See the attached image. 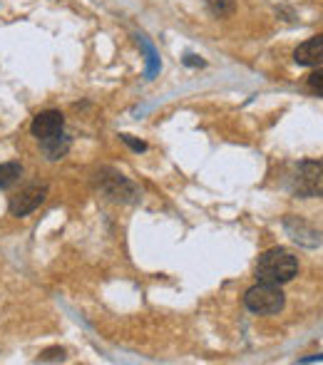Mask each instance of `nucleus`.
<instances>
[{
    "mask_svg": "<svg viewBox=\"0 0 323 365\" xmlns=\"http://www.w3.org/2000/svg\"><path fill=\"white\" fill-rule=\"evenodd\" d=\"M23 177V164L20 162H5L0 164V189L13 187L18 179Z\"/></svg>",
    "mask_w": 323,
    "mask_h": 365,
    "instance_id": "nucleus-8",
    "label": "nucleus"
},
{
    "mask_svg": "<svg viewBox=\"0 0 323 365\" xmlns=\"http://www.w3.org/2000/svg\"><path fill=\"white\" fill-rule=\"evenodd\" d=\"M306 85H309V90H311V92H316L319 97H323V68H316L314 73L309 75Z\"/></svg>",
    "mask_w": 323,
    "mask_h": 365,
    "instance_id": "nucleus-10",
    "label": "nucleus"
},
{
    "mask_svg": "<svg viewBox=\"0 0 323 365\" xmlns=\"http://www.w3.org/2000/svg\"><path fill=\"white\" fill-rule=\"evenodd\" d=\"M38 361H43V363L45 361H65V351L63 348H50V351H45Z\"/></svg>",
    "mask_w": 323,
    "mask_h": 365,
    "instance_id": "nucleus-11",
    "label": "nucleus"
},
{
    "mask_svg": "<svg viewBox=\"0 0 323 365\" xmlns=\"http://www.w3.org/2000/svg\"><path fill=\"white\" fill-rule=\"evenodd\" d=\"M286 296L281 291V286L276 284H264L259 281L256 286H251L249 291L244 293V306L249 308L256 316H274L284 308Z\"/></svg>",
    "mask_w": 323,
    "mask_h": 365,
    "instance_id": "nucleus-2",
    "label": "nucleus"
},
{
    "mask_svg": "<svg viewBox=\"0 0 323 365\" xmlns=\"http://www.w3.org/2000/svg\"><path fill=\"white\" fill-rule=\"evenodd\" d=\"M296 274H299V261L286 249L266 251L264 256H259V264H256V279L264 284H289Z\"/></svg>",
    "mask_w": 323,
    "mask_h": 365,
    "instance_id": "nucleus-1",
    "label": "nucleus"
},
{
    "mask_svg": "<svg viewBox=\"0 0 323 365\" xmlns=\"http://www.w3.org/2000/svg\"><path fill=\"white\" fill-rule=\"evenodd\" d=\"M45 199H48V184H30V187L20 189L15 197H10V214L18 219L28 217V214H33Z\"/></svg>",
    "mask_w": 323,
    "mask_h": 365,
    "instance_id": "nucleus-4",
    "label": "nucleus"
},
{
    "mask_svg": "<svg viewBox=\"0 0 323 365\" xmlns=\"http://www.w3.org/2000/svg\"><path fill=\"white\" fill-rule=\"evenodd\" d=\"M122 140H125L127 145H130L132 149H135V152H145V149H147V145H145V142H135V140H132L130 135H122Z\"/></svg>",
    "mask_w": 323,
    "mask_h": 365,
    "instance_id": "nucleus-12",
    "label": "nucleus"
},
{
    "mask_svg": "<svg viewBox=\"0 0 323 365\" xmlns=\"http://www.w3.org/2000/svg\"><path fill=\"white\" fill-rule=\"evenodd\" d=\"M207 8L214 18H232L237 10V0H207Z\"/></svg>",
    "mask_w": 323,
    "mask_h": 365,
    "instance_id": "nucleus-9",
    "label": "nucleus"
},
{
    "mask_svg": "<svg viewBox=\"0 0 323 365\" xmlns=\"http://www.w3.org/2000/svg\"><path fill=\"white\" fill-rule=\"evenodd\" d=\"M70 137H65L63 132L60 135H53V137H45V140H40V149H43L45 159H50V162H58V159H63L65 154L70 152Z\"/></svg>",
    "mask_w": 323,
    "mask_h": 365,
    "instance_id": "nucleus-7",
    "label": "nucleus"
},
{
    "mask_svg": "<svg viewBox=\"0 0 323 365\" xmlns=\"http://www.w3.org/2000/svg\"><path fill=\"white\" fill-rule=\"evenodd\" d=\"M294 60L301 68H321L323 65V35H314L294 50Z\"/></svg>",
    "mask_w": 323,
    "mask_h": 365,
    "instance_id": "nucleus-6",
    "label": "nucleus"
},
{
    "mask_svg": "<svg viewBox=\"0 0 323 365\" xmlns=\"http://www.w3.org/2000/svg\"><path fill=\"white\" fill-rule=\"evenodd\" d=\"M294 192L304 199L323 197V162H304L294 174Z\"/></svg>",
    "mask_w": 323,
    "mask_h": 365,
    "instance_id": "nucleus-3",
    "label": "nucleus"
},
{
    "mask_svg": "<svg viewBox=\"0 0 323 365\" xmlns=\"http://www.w3.org/2000/svg\"><path fill=\"white\" fill-rule=\"evenodd\" d=\"M65 127V117L60 110H45L40 115H35L33 125H30V132L33 137L38 140H45V137H53V135H60Z\"/></svg>",
    "mask_w": 323,
    "mask_h": 365,
    "instance_id": "nucleus-5",
    "label": "nucleus"
}]
</instances>
